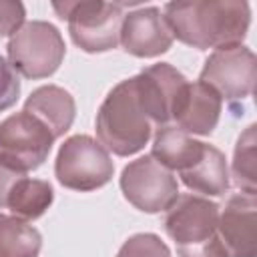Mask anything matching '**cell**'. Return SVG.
I'll use <instances>...</instances> for the list:
<instances>
[{"label":"cell","mask_w":257,"mask_h":257,"mask_svg":"<svg viewBox=\"0 0 257 257\" xmlns=\"http://www.w3.org/2000/svg\"><path fill=\"white\" fill-rule=\"evenodd\" d=\"M163 18L183 44L199 50L241 44L247 36L251 10L239 0H193L169 2Z\"/></svg>","instance_id":"cell-1"},{"label":"cell","mask_w":257,"mask_h":257,"mask_svg":"<svg viewBox=\"0 0 257 257\" xmlns=\"http://www.w3.org/2000/svg\"><path fill=\"white\" fill-rule=\"evenodd\" d=\"M153 128L155 124L139 98L135 76L112 86L96 112L98 143L116 157H131L145 149Z\"/></svg>","instance_id":"cell-2"},{"label":"cell","mask_w":257,"mask_h":257,"mask_svg":"<svg viewBox=\"0 0 257 257\" xmlns=\"http://www.w3.org/2000/svg\"><path fill=\"white\" fill-rule=\"evenodd\" d=\"M219 205L203 195L187 193L167 209L165 231L175 241L179 257H227L217 235Z\"/></svg>","instance_id":"cell-3"},{"label":"cell","mask_w":257,"mask_h":257,"mask_svg":"<svg viewBox=\"0 0 257 257\" xmlns=\"http://www.w3.org/2000/svg\"><path fill=\"white\" fill-rule=\"evenodd\" d=\"M52 8L68 22L72 42L84 52L116 48L122 26V4L110 2H54Z\"/></svg>","instance_id":"cell-4"},{"label":"cell","mask_w":257,"mask_h":257,"mask_svg":"<svg viewBox=\"0 0 257 257\" xmlns=\"http://www.w3.org/2000/svg\"><path fill=\"white\" fill-rule=\"evenodd\" d=\"M8 62L26 78L54 74L64 58L66 46L58 28L44 20L24 22L8 40Z\"/></svg>","instance_id":"cell-5"},{"label":"cell","mask_w":257,"mask_h":257,"mask_svg":"<svg viewBox=\"0 0 257 257\" xmlns=\"http://www.w3.org/2000/svg\"><path fill=\"white\" fill-rule=\"evenodd\" d=\"M114 173L108 151L88 135L66 139L56 155L54 175L58 183L72 191H94L104 187Z\"/></svg>","instance_id":"cell-6"},{"label":"cell","mask_w":257,"mask_h":257,"mask_svg":"<svg viewBox=\"0 0 257 257\" xmlns=\"http://www.w3.org/2000/svg\"><path fill=\"white\" fill-rule=\"evenodd\" d=\"M124 199L145 213L167 211L179 197L177 177L151 155L131 161L120 173Z\"/></svg>","instance_id":"cell-7"},{"label":"cell","mask_w":257,"mask_h":257,"mask_svg":"<svg viewBox=\"0 0 257 257\" xmlns=\"http://www.w3.org/2000/svg\"><path fill=\"white\" fill-rule=\"evenodd\" d=\"M54 141L52 131L24 108L0 122V157L26 173L46 161Z\"/></svg>","instance_id":"cell-8"},{"label":"cell","mask_w":257,"mask_h":257,"mask_svg":"<svg viewBox=\"0 0 257 257\" xmlns=\"http://www.w3.org/2000/svg\"><path fill=\"white\" fill-rule=\"evenodd\" d=\"M199 80L211 86L221 100H243L253 92L255 54L243 44L215 48L205 60Z\"/></svg>","instance_id":"cell-9"},{"label":"cell","mask_w":257,"mask_h":257,"mask_svg":"<svg viewBox=\"0 0 257 257\" xmlns=\"http://www.w3.org/2000/svg\"><path fill=\"white\" fill-rule=\"evenodd\" d=\"M52 201L54 191L48 181L28 177L26 171L0 157V209H10L14 217L32 221L42 217Z\"/></svg>","instance_id":"cell-10"},{"label":"cell","mask_w":257,"mask_h":257,"mask_svg":"<svg viewBox=\"0 0 257 257\" xmlns=\"http://www.w3.org/2000/svg\"><path fill=\"white\" fill-rule=\"evenodd\" d=\"M217 235L227 257L257 255V197L251 193H235L219 211Z\"/></svg>","instance_id":"cell-11"},{"label":"cell","mask_w":257,"mask_h":257,"mask_svg":"<svg viewBox=\"0 0 257 257\" xmlns=\"http://www.w3.org/2000/svg\"><path fill=\"white\" fill-rule=\"evenodd\" d=\"M139 98L155 126H165L173 120V108L187 78L169 62L151 64L137 76Z\"/></svg>","instance_id":"cell-12"},{"label":"cell","mask_w":257,"mask_h":257,"mask_svg":"<svg viewBox=\"0 0 257 257\" xmlns=\"http://www.w3.org/2000/svg\"><path fill=\"white\" fill-rule=\"evenodd\" d=\"M118 42L133 56L153 58L171 48L173 34L161 10L155 6H147L135 12H128L122 18Z\"/></svg>","instance_id":"cell-13"},{"label":"cell","mask_w":257,"mask_h":257,"mask_svg":"<svg viewBox=\"0 0 257 257\" xmlns=\"http://www.w3.org/2000/svg\"><path fill=\"white\" fill-rule=\"evenodd\" d=\"M221 106L223 100L211 86L201 80H187L177 96L173 120L187 135H211L219 122Z\"/></svg>","instance_id":"cell-14"},{"label":"cell","mask_w":257,"mask_h":257,"mask_svg":"<svg viewBox=\"0 0 257 257\" xmlns=\"http://www.w3.org/2000/svg\"><path fill=\"white\" fill-rule=\"evenodd\" d=\"M24 110L40 118L58 139L72 126V120L76 114V102L72 94L62 86L44 84L26 98Z\"/></svg>","instance_id":"cell-15"},{"label":"cell","mask_w":257,"mask_h":257,"mask_svg":"<svg viewBox=\"0 0 257 257\" xmlns=\"http://www.w3.org/2000/svg\"><path fill=\"white\" fill-rule=\"evenodd\" d=\"M203 151H205V143L195 141L191 135H187L179 126L165 124V126H159L153 139L151 157L171 173L173 171L183 173L199 161Z\"/></svg>","instance_id":"cell-16"},{"label":"cell","mask_w":257,"mask_h":257,"mask_svg":"<svg viewBox=\"0 0 257 257\" xmlns=\"http://www.w3.org/2000/svg\"><path fill=\"white\" fill-rule=\"evenodd\" d=\"M179 175L185 187L199 195L221 197L229 189V169H227L225 155L217 147L207 145V143H205V151L199 157V161L191 169Z\"/></svg>","instance_id":"cell-17"},{"label":"cell","mask_w":257,"mask_h":257,"mask_svg":"<svg viewBox=\"0 0 257 257\" xmlns=\"http://www.w3.org/2000/svg\"><path fill=\"white\" fill-rule=\"evenodd\" d=\"M42 237L28 221L0 213V257H38Z\"/></svg>","instance_id":"cell-18"},{"label":"cell","mask_w":257,"mask_h":257,"mask_svg":"<svg viewBox=\"0 0 257 257\" xmlns=\"http://www.w3.org/2000/svg\"><path fill=\"white\" fill-rule=\"evenodd\" d=\"M233 181L243 193H257L255 169V124H249L237 139L233 153Z\"/></svg>","instance_id":"cell-19"},{"label":"cell","mask_w":257,"mask_h":257,"mask_svg":"<svg viewBox=\"0 0 257 257\" xmlns=\"http://www.w3.org/2000/svg\"><path fill=\"white\" fill-rule=\"evenodd\" d=\"M116 257H171V251L161 237L153 233H137L122 243Z\"/></svg>","instance_id":"cell-20"},{"label":"cell","mask_w":257,"mask_h":257,"mask_svg":"<svg viewBox=\"0 0 257 257\" xmlns=\"http://www.w3.org/2000/svg\"><path fill=\"white\" fill-rule=\"evenodd\" d=\"M20 94V80L10 62L0 56V112L10 108Z\"/></svg>","instance_id":"cell-21"},{"label":"cell","mask_w":257,"mask_h":257,"mask_svg":"<svg viewBox=\"0 0 257 257\" xmlns=\"http://www.w3.org/2000/svg\"><path fill=\"white\" fill-rule=\"evenodd\" d=\"M24 24V6L20 2H0V38L12 36Z\"/></svg>","instance_id":"cell-22"}]
</instances>
